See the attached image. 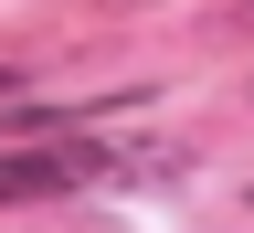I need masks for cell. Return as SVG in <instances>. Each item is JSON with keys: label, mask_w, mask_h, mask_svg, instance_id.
Instances as JSON below:
<instances>
[{"label": "cell", "mask_w": 254, "mask_h": 233, "mask_svg": "<svg viewBox=\"0 0 254 233\" xmlns=\"http://www.w3.org/2000/svg\"><path fill=\"white\" fill-rule=\"evenodd\" d=\"M117 159L95 138H64V127H32V149H0V202H53V191H85L106 180Z\"/></svg>", "instance_id": "1"}]
</instances>
